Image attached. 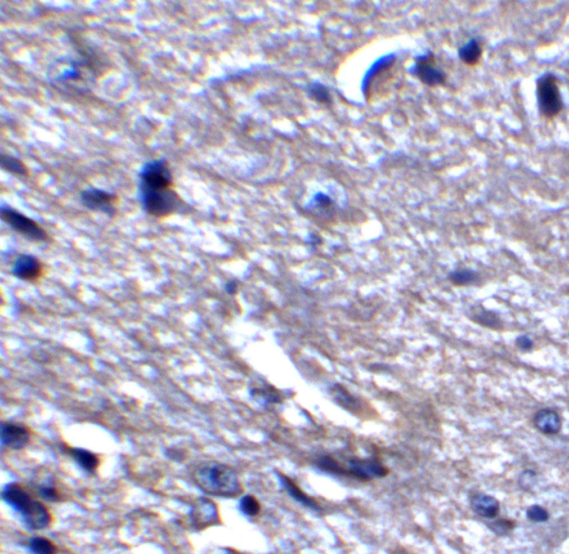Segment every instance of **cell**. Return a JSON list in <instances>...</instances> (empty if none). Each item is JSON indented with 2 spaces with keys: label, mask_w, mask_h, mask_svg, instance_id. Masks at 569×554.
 <instances>
[{
  "label": "cell",
  "mask_w": 569,
  "mask_h": 554,
  "mask_svg": "<svg viewBox=\"0 0 569 554\" xmlns=\"http://www.w3.org/2000/svg\"><path fill=\"white\" fill-rule=\"evenodd\" d=\"M190 526L194 530H206L210 526H216L221 522L219 511L216 503L206 497H198L192 506H190L188 513Z\"/></svg>",
  "instance_id": "6"
},
{
  "label": "cell",
  "mask_w": 569,
  "mask_h": 554,
  "mask_svg": "<svg viewBox=\"0 0 569 554\" xmlns=\"http://www.w3.org/2000/svg\"><path fill=\"white\" fill-rule=\"evenodd\" d=\"M0 163H1V167L3 170L12 172L14 175L26 176L28 174V168H27L26 165L23 164L21 159H18L14 156L3 154L0 157Z\"/></svg>",
  "instance_id": "20"
},
{
  "label": "cell",
  "mask_w": 569,
  "mask_h": 554,
  "mask_svg": "<svg viewBox=\"0 0 569 554\" xmlns=\"http://www.w3.org/2000/svg\"><path fill=\"white\" fill-rule=\"evenodd\" d=\"M194 486L212 497H234L243 493L241 479L234 468L219 462H205L192 472Z\"/></svg>",
  "instance_id": "2"
},
{
  "label": "cell",
  "mask_w": 569,
  "mask_h": 554,
  "mask_svg": "<svg viewBox=\"0 0 569 554\" xmlns=\"http://www.w3.org/2000/svg\"><path fill=\"white\" fill-rule=\"evenodd\" d=\"M28 550L32 554H57V546H54V542L41 535H36L32 537L28 541Z\"/></svg>",
  "instance_id": "19"
},
{
  "label": "cell",
  "mask_w": 569,
  "mask_h": 554,
  "mask_svg": "<svg viewBox=\"0 0 569 554\" xmlns=\"http://www.w3.org/2000/svg\"><path fill=\"white\" fill-rule=\"evenodd\" d=\"M12 273L21 281H36L43 275V267L37 257L28 254H21L14 259Z\"/></svg>",
  "instance_id": "11"
},
{
  "label": "cell",
  "mask_w": 569,
  "mask_h": 554,
  "mask_svg": "<svg viewBox=\"0 0 569 554\" xmlns=\"http://www.w3.org/2000/svg\"><path fill=\"white\" fill-rule=\"evenodd\" d=\"M139 199L143 210L154 217H168L188 208L172 185L139 183Z\"/></svg>",
  "instance_id": "3"
},
{
  "label": "cell",
  "mask_w": 569,
  "mask_h": 554,
  "mask_svg": "<svg viewBox=\"0 0 569 554\" xmlns=\"http://www.w3.org/2000/svg\"><path fill=\"white\" fill-rule=\"evenodd\" d=\"M472 511L483 519H494L499 513L501 504L498 499L485 493H474L470 497Z\"/></svg>",
  "instance_id": "13"
},
{
  "label": "cell",
  "mask_w": 569,
  "mask_h": 554,
  "mask_svg": "<svg viewBox=\"0 0 569 554\" xmlns=\"http://www.w3.org/2000/svg\"><path fill=\"white\" fill-rule=\"evenodd\" d=\"M81 201L88 210L103 212L109 216L116 214L117 196L112 192L99 188H88L81 192Z\"/></svg>",
  "instance_id": "7"
},
{
  "label": "cell",
  "mask_w": 569,
  "mask_h": 554,
  "mask_svg": "<svg viewBox=\"0 0 569 554\" xmlns=\"http://www.w3.org/2000/svg\"><path fill=\"white\" fill-rule=\"evenodd\" d=\"M492 531L495 532L498 535H503V534L508 533L512 531L514 528V524L507 520H498L490 524Z\"/></svg>",
  "instance_id": "29"
},
{
  "label": "cell",
  "mask_w": 569,
  "mask_h": 554,
  "mask_svg": "<svg viewBox=\"0 0 569 554\" xmlns=\"http://www.w3.org/2000/svg\"><path fill=\"white\" fill-rule=\"evenodd\" d=\"M526 515L527 517H528V520L535 523L546 522L549 519V513L546 508L538 506V504L529 506V508H527Z\"/></svg>",
  "instance_id": "25"
},
{
  "label": "cell",
  "mask_w": 569,
  "mask_h": 554,
  "mask_svg": "<svg viewBox=\"0 0 569 554\" xmlns=\"http://www.w3.org/2000/svg\"><path fill=\"white\" fill-rule=\"evenodd\" d=\"M334 397H335L336 401H337L339 404L343 405L345 408L352 410V412H356L357 408H359L357 399H356L355 397H352V395H350L345 388H341V386L334 388Z\"/></svg>",
  "instance_id": "21"
},
{
  "label": "cell",
  "mask_w": 569,
  "mask_h": 554,
  "mask_svg": "<svg viewBox=\"0 0 569 554\" xmlns=\"http://www.w3.org/2000/svg\"><path fill=\"white\" fill-rule=\"evenodd\" d=\"M239 508L247 517H256L261 512V503L252 495H245L239 502Z\"/></svg>",
  "instance_id": "22"
},
{
  "label": "cell",
  "mask_w": 569,
  "mask_h": 554,
  "mask_svg": "<svg viewBox=\"0 0 569 554\" xmlns=\"http://www.w3.org/2000/svg\"><path fill=\"white\" fill-rule=\"evenodd\" d=\"M32 432L25 425L19 423L3 422L1 424V444L3 448L14 451L23 450L28 445Z\"/></svg>",
  "instance_id": "9"
},
{
  "label": "cell",
  "mask_w": 569,
  "mask_h": 554,
  "mask_svg": "<svg viewBox=\"0 0 569 554\" xmlns=\"http://www.w3.org/2000/svg\"><path fill=\"white\" fill-rule=\"evenodd\" d=\"M1 219L7 225L12 227L14 232L21 234L29 241L46 243L50 239L48 233L41 225L21 212L14 210L12 207L3 206L1 208Z\"/></svg>",
  "instance_id": "5"
},
{
  "label": "cell",
  "mask_w": 569,
  "mask_h": 554,
  "mask_svg": "<svg viewBox=\"0 0 569 554\" xmlns=\"http://www.w3.org/2000/svg\"><path fill=\"white\" fill-rule=\"evenodd\" d=\"M1 499L21 515L23 524L30 531L46 530L52 524V514L47 506L34 499L21 483L12 482L3 486Z\"/></svg>",
  "instance_id": "1"
},
{
  "label": "cell",
  "mask_w": 569,
  "mask_h": 554,
  "mask_svg": "<svg viewBox=\"0 0 569 554\" xmlns=\"http://www.w3.org/2000/svg\"><path fill=\"white\" fill-rule=\"evenodd\" d=\"M481 55H483V47L476 38H472L458 50V56L461 58V61L468 66L477 65L481 61Z\"/></svg>",
  "instance_id": "17"
},
{
  "label": "cell",
  "mask_w": 569,
  "mask_h": 554,
  "mask_svg": "<svg viewBox=\"0 0 569 554\" xmlns=\"http://www.w3.org/2000/svg\"><path fill=\"white\" fill-rule=\"evenodd\" d=\"M515 345L521 352H530L534 348V341L530 339V336L521 334L515 339Z\"/></svg>",
  "instance_id": "28"
},
{
  "label": "cell",
  "mask_w": 569,
  "mask_h": 554,
  "mask_svg": "<svg viewBox=\"0 0 569 554\" xmlns=\"http://www.w3.org/2000/svg\"><path fill=\"white\" fill-rule=\"evenodd\" d=\"M66 451L83 471L88 474H94L97 472L101 461L96 454L88 451L86 448H72V446L67 448Z\"/></svg>",
  "instance_id": "14"
},
{
  "label": "cell",
  "mask_w": 569,
  "mask_h": 554,
  "mask_svg": "<svg viewBox=\"0 0 569 554\" xmlns=\"http://www.w3.org/2000/svg\"><path fill=\"white\" fill-rule=\"evenodd\" d=\"M412 70L421 83L428 86H437L446 81V74L436 66L435 58L432 54L418 58Z\"/></svg>",
  "instance_id": "10"
},
{
  "label": "cell",
  "mask_w": 569,
  "mask_h": 554,
  "mask_svg": "<svg viewBox=\"0 0 569 554\" xmlns=\"http://www.w3.org/2000/svg\"><path fill=\"white\" fill-rule=\"evenodd\" d=\"M388 470L377 459H352L343 468V474L363 481L386 477Z\"/></svg>",
  "instance_id": "8"
},
{
  "label": "cell",
  "mask_w": 569,
  "mask_h": 554,
  "mask_svg": "<svg viewBox=\"0 0 569 554\" xmlns=\"http://www.w3.org/2000/svg\"><path fill=\"white\" fill-rule=\"evenodd\" d=\"M448 279L452 285L458 288H465L476 284L479 281V274L476 270L463 267L452 270V273L449 274Z\"/></svg>",
  "instance_id": "18"
},
{
  "label": "cell",
  "mask_w": 569,
  "mask_h": 554,
  "mask_svg": "<svg viewBox=\"0 0 569 554\" xmlns=\"http://www.w3.org/2000/svg\"><path fill=\"white\" fill-rule=\"evenodd\" d=\"M279 479L283 483V488H286L288 494H290L297 502L301 503L303 506L312 508V510H319L321 508L315 499H312L305 492L301 491V488L290 477H286L283 474H279Z\"/></svg>",
  "instance_id": "16"
},
{
  "label": "cell",
  "mask_w": 569,
  "mask_h": 554,
  "mask_svg": "<svg viewBox=\"0 0 569 554\" xmlns=\"http://www.w3.org/2000/svg\"><path fill=\"white\" fill-rule=\"evenodd\" d=\"M309 94L318 103H326L330 101V95L326 87H323L321 83H314L309 87Z\"/></svg>",
  "instance_id": "26"
},
{
  "label": "cell",
  "mask_w": 569,
  "mask_h": 554,
  "mask_svg": "<svg viewBox=\"0 0 569 554\" xmlns=\"http://www.w3.org/2000/svg\"><path fill=\"white\" fill-rule=\"evenodd\" d=\"M38 494L48 502H59L61 499V493L58 488L52 482L43 483L37 486Z\"/></svg>",
  "instance_id": "23"
},
{
  "label": "cell",
  "mask_w": 569,
  "mask_h": 554,
  "mask_svg": "<svg viewBox=\"0 0 569 554\" xmlns=\"http://www.w3.org/2000/svg\"><path fill=\"white\" fill-rule=\"evenodd\" d=\"M536 97L539 114L547 119H552L563 110V96L559 89V81L552 72H545L536 81Z\"/></svg>",
  "instance_id": "4"
},
{
  "label": "cell",
  "mask_w": 569,
  "mask_h": 554,
  "mask_svg": "<svg viewBox=\"0 0 569 554\" xmlns=\"http://www.w3.org/2000/svg\"><path fill=\"white\" fill-rule=\"evenodd\" d=\"M225 290L229 295H234L238 292V281H234V279L227 281L225 284Z\"/></svg>",
  "instance_id": "30"
},
{
  "label": "cell",
  "mask_w": 569,
  "mask_h": 554,
  "mask_svg": "<svg viewBox=\"0 0 569 554\" xmlns=\"http://www.w3.org/2000/svg\"><path fill=\"white\" fill-rule=\"evenodd\" d=\"M469 319L476 324L481 325L489 330H501L503 328V321L498 314L492 310H486L481 305L472 308V312L469 313Z\"/></svg>",
  "instance_id": "15"
},
{
  "label": "cell",
  "mask_w": 569,
  "mask_h": 554,
  "mask_svg": "<svg viewBox=\"0 0 569 554\" xmlns=\"http://www.w3.org/2000/svg\"><path fill=\"white\" fill-rule=\"evenodd\" d=\"M532 423L537 431L545 435H555L563 428V419L557 410L552 408H541L532 417Z\"/></svg>",
  "instance_id": "12"
},
{
  "label": "cell",
  "mask_w": 569,
  "mask_h": 554,
  "mask_svg": "<svg viewBox=\"0 0 569 554\" xmlns=\"http://www.w3.org/2000/svg\"><path fill=\"white\" fill-rule=\"evenodd\" d=\"M537 482V475L536 472L532 470H526V471L521 472V475L518 477V486H521L525 491H528L532 486H535Z\"/></svg>",
  "instance_id": "27"
},
{
  "label": "cell",
  "mask_w": 569,
  "mask_h": 554,
  "mask_svg": "<svg viewBox=\"0 0 569 554\" xmlns=\"http://www.w3.org/2000/svg\"><path fill=\"white\" fill-rule=\"evenodd\" d=\"M252 395L254 399H259L265 403H278L281 401L278 393L274 388H256L252 390Z\"/></svg>",
  "instance_id": "24"
}]
</instances>
